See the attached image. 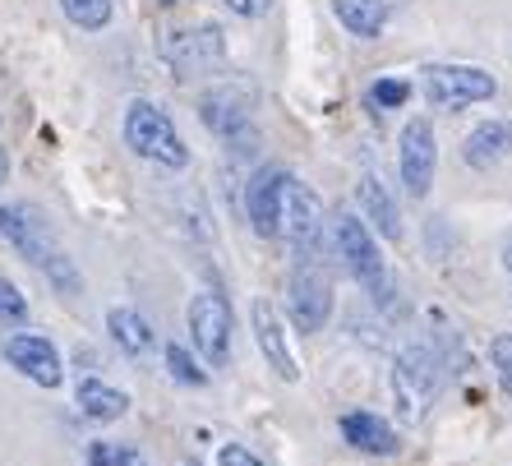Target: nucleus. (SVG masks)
Wrapping results in <instances>:
<instances>
[{"label": "nucleus", "mask_w": 512, "mask_h": 466, "mask_svg": "<svg viewBox=\"0 0 512 466\" xmlns=\"http://www.w3.org/2000/svg\"><path fill=\"white\" fill-rule=\"evenodd\" d=\"M250 116H254V93L245 84H236V79L208 88V93L199 97L203 130H213L222 144H227V139H236V134H245V130H254Z\"/></svg>", "instance_id": "1a4fd4ad"}, {"label": "nucleus", "mask_w": 512, "mask_h": 466, "mask_svg": "<svg viewBox=\"0 0 512 466\" xmlns=\"http://www.w3.org/2000/svg\"><path fill=\"white\" fill-rule=\"evenodd\" d=\"M167 370H171V379L185 383V388H203V383H208V370H203L185 347H176V342L167 347Z\"/></svg>", "instance_id": "5701e85b"}, {"label": "nucleus", "mask_w": 512, "mask_h": 466, "mask_svg": "<svg viewBox=\"0 0 512 466\" xmlns=\"http://www.w3.org/2000/svg\"><path fill=\"white\" fill-rule=\"evenodd\" d=\"M107 333L116 337V347L125 351V356H148V351L157 347L153 323L143 319L139 310H125V305H116V310H107Z\"/></svg>", "instance_id": "a211bd4d"}, {"label": "nucleus", "mask_w": 512, "mask_h": 466, "mask_svg": "<svg viewBox=\"0 0 512 466\" xmlns=\"http://www.w3.org/2000/svg\"><path fill=\"white\" fill-rule=\"evenodd\" d=\"M406 97H411V84H406V79H379V84L370 88V102H374L379 111L402 107Z\"/></svg>", "instance_id": "393cba45"}, {"label": "nucleus", "mask_w": 512, "mask_h": 466, "mask_svg": "<svg viewBox=\"0 0 512 466\" xmlns=\"http://www.w3.org/2000/svg\"><path fill=\"white\" fill-rule=\"evenodd\" d=\"M111 466H148V462H143V453L130 448V443H111Z\"/></svg>", "instance_id": "c85d7f7f"}, {"label": "nucleus", "mask_w": 512, "mask_h": 466, "mask_svg": "<svg viewBox=\"0 0 512 466\" xmlns=\"http://www.w3.org/2000/svg\"><path fill=\"white\" fill-rule=\"evenodd\" d=\"M356 199H360V208H365V217L383 231V240H402V213H397V199L388 194L383 176H374V171L370 176H360Z\"/></svg>", "instance_id": "f3484780"}, {"label": "nucleus", "mask_w": 512, "mask_h": 466, "mask_svg": "<svg viewBox=\"0 0 512 466\" xmlns=\"http://www.w3.org/2000/svg\"><path fill=\"white\" fill-rule=\"evenodd\" d=\"M162 56H167V65L176 70V79H194V74L222 65L227 42H222V28L217 24H199V28H190V33H167Z\"/></svg>", "instance_id": "9d476101"}, {"label": "nucleus", "mask_w": 512, "mask_h": 466, "mask_svg": "<svg viewBox=\"0 0 512 466\" xmlns=\"http://www.w3.org/2000/svg\"><path fill=\"white\" fill-rule=\"evenodd\" d=\"M393 393H397V407H402L406 420L425 416V407L434 402V393H439V356L429 347H406L393 370Z\"/></svg>", "instance_id": "423d86ee"}, {"label": "nucleus", "mask_w": 512, "mask_h": 466, "mask_svg": "<svg viewBox=\"0 0 512 466\" xmlns=\"http://www.w3.org/2000/svg\"><path fill=\"white\" fill-rule=\"evenodd\" d=\"M5 360H10L24 379H33L37 388H60V383H65L60 351L51 347L47 337H37V333H14L10 342H5Z\"/></svg>", "instance_id": "ddd939ff"}, {"label": "nucleus", "mask_w": 512, "mask_h": 466, "mask_svg": "<svg viewBox=\"0 0 512 466\" xmlns=\"http://www.w3.org/2000/svg\"><path fill=\"white\" fill-rule=\"evenodd\" d=\"M60 10L70 19L74 28H84V33H102L111 24V0H60Z\"/></svg>", "instance_id": "412c9836"}, {"label": "nucleus", "mask_w": 512, "mask_h": 466, "mask_svg": "<svg viewBox=\"0 0 512 466\" xmlns=\"http://www.w3.org/2000/svg\"><path fill=\"white\" fill-rule=\"evenodd\" d=\"M162 5H176V0H162Z\"/></svg>", "instance_id": "473e14b6"}, {"label": "nucleus", "mask_w": 512, "mask_h": 466, "mask_svg": "<svg viewBox=\"0 0 512 466\" xmlns=\"http://www.w3.org/2000/svg\"><path fill=\"white\" fill-rule=\"evenodd\" d=\"M328 240H333V254L342 259V268L356 277V282L370 291L374 300H388V296H393L388 263H383V254H379V245H374L370 227H365L356 213L328 217Z\"/></svg>", "instance_id": "f257e3e1"}, {"label": "nucleus", "mask_w": 512, "mask_h": 466, "mask_svg": "<svg viewBox=\"0 0 512 466\" xmlns=\"http://www.w3.org/2000/svg\"><path fill=\"white\" fill-rule=\"evenodd\" d=\"M0 236L10 240L33 268H42L60 250L56 236H51V222L33 204H0Z\"/></svg>", "instance_id": "9b49d317"}, {"label": "nucleus", "mask_w": 512, "mask_h": 466, "mask_svg": "<svg viewBox=\"0 0 512 466\" xmlns=\"http://www.w3.org/2000/svg\"><path fill=\"white\" fill-rule=\"evenodd\" d=\"M0 323L5 328H24L28 323V296L14 287L10 277H0Z\"/></svg>", "instance_id": "b1692460"}, {"label": "nucleus", "mask_w": 512, "mask_h": 466, "mask_svg": "<svg viewBox=\"0 0 512 466\" xmlns=\"http://www.w3.org/2000/svg\"><path fill=\"white\" fill-rule=\"evenodd\" d=\"M125 144L139 157L157 162V167H171V171L190 167V148L176 134V120L157 107V102H148V97H134L130 107H125Z\"/></svg>", "instance_id": "f03ea898"}, {"label": "nucleus", "mask_w": 512, "mask_h": 466, "mask_svg": "<svg viewBox=\"0 0 512 466\" xmlns=\"http://www.w3.org/2000/svg\"><path fill=\"white\" fill-rule=\"evenodd\" d=\"M333 14L351 37H379L388 28V0H333Z\"/></svg>", "instance_id": "6ab92c4d"}, {"label": "nucleus", "mask_w": 512, "mask_h": 466, "mask_svg": "<svg viewBox=\"0 0 512 466\" xmlns=\"http://www.w3.org/2000/svg\"><path fill=\"white\" fill-rule=\"evenodd\" d=\"M190 337L213 370H222L231 360V305L217 291H194L190 300Z\"/></svg>", "instance_id": "39448f33"}, {"label": "nucleus", "mask_w": 512, "mask_h": 466, "mask_svg": "<svg viewBox=\"0 0 512 466\" xmlns=\"http://www.w3.org/2000/svg\"><path fill=\"white\" fill-rule=\"evenodd\" d=\"M42 273L51 277V287L60 291V296H79L84 291V277H79V268H74V259L65 250H56L47 263H42Z\"/></svg>", "instance_id": "4be33fe9"}, {"label": "nucleus", "mask_w": 512, "mask_h": 466, "mask_svg": "<svg viewBox=\"0 0 512 466\" xmlns=\"http://www.w3.org/2000/svg\"><path fill=\"white\" fill-rule=\"evenodd\" d=\"M227 10L240 14V19H263V14L273 10V0H227Z\"/></svg>", "instance_id": "cd10ccee"}, {"label": "nucleus", "mask_w": 512, "mask_h": 466, "mask_svg": "<svg viewBox=\"0 0 512 466\" xmlns=\"http://www.w3.org/2000/svg\"><path fill=\"white\" fill-rule=\"evenodd\" d=\"M512 157V120H480L462 139V162L471 171H494Z\"/></svg>", "instance_id": "2eb2a0df"}, {"label": "nucleus", "mask_w": 512, "mask_h": 466, "mask_svg": "<svg viewBox=\"0 0 512 466\" xmlns=\"http://www.w3.org/2000/svg\"><path fill=\"white\" fill-rule=\"evenodd\" d=\"M79 411H84L88 420H97V425H111V420H120L130 411V397L102 379H84L79 383Z\"/></svg>", "instance_id": "aec40b11"}, {"label": "nucleus", "mask_w": 512, "mask_h": 466, "mask_svg": "<svg viewBox=\"0 0 512 466\" xmlns=\"http://www.w3.org/2000/svg\"><path fill=\"white\" fill-rule=\"evenodd\" d=\"M342 434H346L351 448H360V453H370V457H393L397 453V430L388 425V420L374 416V411H346Z\"/></svg>", "instance_id": "dca6fc26"}, {"label": "nucleus", "mask_w": 512, "mask_h": 466, "mask_svg": "<svg viewBox=\"0 0 512 466\" xmlns=\"http://www.w3.org/2000/svg\"><path fill=\"white\" fill-rule=\"evenodd\" d=\"M217 462H222V466H268L263 457H254L245 443H227V448L217 453Z\"/></svg>", "instance_id": "bb28decb"}, {"label": "nucleus", "mask_w": 512, "mask_h": 466, "mask_svg": "<svg viewBox=\"0 0 512 466\" xmlns=\"http://www.w3.org/2000/svg\"><path fill=\"white\" fill-rule=\"evenodd\" d=\"M508 268H512V240H508Z\"/></svg>", "instance_id": "2f4dec72"}, {"label": "nucleus", "mask_w": 512, "mask_h": 466, "mask_svg": "<svg viewBox=\"0 0 512 466\" xmlns=\"http://www.w3.org/2000/svg\"><path fill=\"white\" fill-rule=\"evenodd\" d=\"M250 319H254V342H259L263 360H268V370H273L282 383H296L300 379V365H296V356H291V347H286L282 314H277L268 300H254Z\"/></svg>", "instance_id": "4468645a"}, {"label": "nucleus", "mask_w": 512, "mask_h": 466, "mask_svg": "<svg viewBox=\"0 0 512 466\" xmlns=\"http://www.w3.org/2000/svg\"><path fill=\"white\" fill-rule=\"evenodd\" d=\"M434 167H439V144H434V125L425 116L406 120L402 144H397V171L411 199H425L434 190Z\"/></svg>", "instance_id": "6e6552de"}, {"label": "nucleus", "mask_w": 512, "mask_h": 466, "mask_svg": "<svg viewBox=\"0 0 512 466\" xmlns=\"http://www.w3.org/2000/svg\"><path fill=\"white\" fill-rule=\"evenodd\" d=\"M489 356H494V365H499V374L512 383V333H499L494 342H489Z\"/></svg>", "instance_id": "a878e982"}, {"label": "nucleus", "mask_w": 512, "mask_h": 466, "mask_svg": "<svg viewBox=\"0 0 512 466\" xmlns=\"http://www.w3.org/2000/svg\"><path fill=\"white\" fill-rule=\"evenodd\" d=\"M323 231H328L323 199L310 190V185H300V180L291 176L282 190V222H277V236H282L286 245H291V254L305 263V259H319L323 254Z\"/></svg>", "instance_id": "7ed1b4c3"}, {"label": "nucleus", "mask_w": 512, "mask_h": 466, "mask_svg": "<svg viewBox=\"0 0 512 466\" xmlns=\"http://www.w3.org/2000/svg\"><path fill=\"white\" fill-rule=\"evenodd\" d=\"M286 310H291V323L300 333L310 337L319 333L328 314H333V277L323 273L319 259H305L286 282Z\"/></svg>", "instance_id": "20e7f679"}, {"label": "nucleus", "mask_w": 512, "mask_h": 466, "mask_svg": "<svg viewBox=\"0 0 512 466\" xmlns=\"http://www.w3.org/2000/svg\"><path fill=\"white\" fill-rule=\"evenodd\" d=\"M5 180H10V153L0 148V185H5Z\"/></svg>", "instance_id": "7c9ffc66"}, {"label": "nucleus", "mask_w": 512, "mask_h": 466, "mask_svg": "<svg viewBox=\"0 0 512 466\" xmlns=\"http://www.w3.org/2000/svg\"><path fill=\"white\" fill-rule=\"evenodd\" d=\"M88 466H111V443H93L88 448Z\"/></svg>", "instance_id": "c756f323"}, {"label": "nucleus", "mask_w": 512, "mask_h": 466, "mask_svg": "<svg viewBox=\"0 0 512 466\" xmlns=\"http://www.w3.org/2000/svg\"><path fill=\"white\" fill-rule=\"evenodd\" d=\"M291 171L286 167H259L245 185V213H250V227L263 240H277V222H282V190Z\"/></svg>", "instance_id": "f8f14e48"}, {"label": "nucleus", "mask_w": 512, "mask_h": 466, "mask_svg": "<svg viewBox=\"0 0 512 466\" xmlns=\"http://www.w3.org/2000/svg\"><path fill=\"white\" fill-rule=\"evenodd\" d=\"M425 93L434 107H471V102H489L499 93V79L480 65H429Z\"/></svg>", "instance_id": "0eeeda50"}]
</instances>
